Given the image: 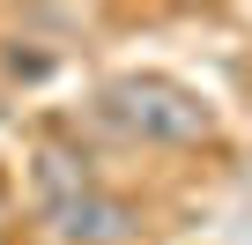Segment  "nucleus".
I'll use <instances>...</instances> for the list:
<instances>
[{
  "mask_svg": "<svg viewBox=\"0 0 252 245\" xmlns=\"http://www.w3.org/2000/svg\"><path fill=\"white\" fill-rule=\"evenodd\" d=\"M104 104H111L119 127L141 134V141H200V134H208V104H200L193 89H178V82H156V74L119 82Z\"/></svg>",
  "mask_w": 252,
  "mask_h": 245,
  "instance_id": "f257e3e1",
  "label": "nucleus"
},
{
  "mask_svg": "<svg viewBox=\"0 0 252 245\" xmlns=\"http://www.w3.org/2000/svg\"><path fill=\"white\" fill-rule=\"evenodd\" d=\"M45 215H52L60 245H119L126 230H134V208H126L119 193H104L96 178L74 186V193H60V201H45Z\"/></svg>",
  "mask_w": 252,
  "mask_h": 245,
  "instance_id": "f03ea898",
  "label": "nucleus"
}]
</instances>
